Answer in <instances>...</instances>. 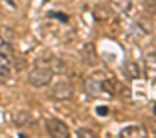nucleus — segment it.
<instances>
[{
    "label": "nucleus",
    "mask_w": 156,
    "mask_h": 138,
    "mask_svg": "<svg viewBox=\"0 0 156 138\" xmlns=\"http://www.w3.org/2000/svg\"><path fill=\"white\" fill-rule=\"evenodd\" d=\"M77 136H98V133L92 131V129L83 127V129H77Z\"/></svg>",
    "instance_id": "obj_12"
},
{
    "label": "nucleus",
    "mask_w": 156,
    "mask_h": 138,
    "mask_svg": "<svg viewBox=\"0 0 156 138\" xmlns=\"http://www.w3.org/2000/svg\"><path fill=\"white\" fill-rule=\"evenodd\" d=\"M119 136H123V138H127V136H147V129L141 125H129V127H123L119 131Z\"/></svg>",
    "instance_id": "obj_6"
},
{
    "label": "nucleus",
    "mask_w": 156,
    "mask_h": 138,
    "mask_svg": "<svg viewBox=\"0 0 156 138\" xmlns=\"http://www.w3.org/2000/svg\"><path fill=\"white\" fill-rule=\"evenodd\" d=\"M152 112H154V116H156V103H154V107H152Z\"/></svg>",
    "instance_id": "obj_14"
},
{
    "label": "nucleus",
    "mask_w": 156,
    "mask_h": 138,
    "mask_svg": "<svg viewBox=\"0 0 156 138\" xmlns=\"http://www.w3.org/2000/svg\"><path fill=\"white\" fill-rule=\"evenodd\" d=\"M125 74H127V76H129L130 79H138V78H140V70H138L136 63L129 61V63L125 64Z\"/></svg>",
    "instance_id": "obj_11"
},
{
    "label": "nucleus",
    "mask_w": 156,
    "mask_h": 138,
    "mask_svg": "<svg viewBox=\"0 0 156 138\" xmlns=\"http://www.w3.org/2000/svg\"><path fill=\"white\" fill-rule=\"evenodd\" d=\"M48 66L53 70V74H55V72H57V74H64V72H66V63H64L62 59H55V57H53Z\"/></svg>",
    "instance_id": "obj_9"
},
{
    "label": "nucleus",
    "mask_w": 156,
    "mask_h": 138,
    "mask_svg": "<svg viewBox=\"0 0 156 138\" xmlns=\"http://www.w3.org/2000/svg\"><path fill=\"white\" fill-rule=\"evenodd\" d=\"M0 53H4V55H11L13 53V44H11V41H8L6 37H2L0 35Z\"/></svg>",
    "instance_id": "obj_10"
},
{
    "label": "nucleus",
    "mask_w": 156,
    "mask_h": 138,
    "mask_svg": "<svg viewBox=\"0 0 156 138\" xmlns=\"http://www.w3.org/2000/svg\"><path fill=\"white\" fill-rule=\"evenodd\" d=\"M107 112H108V111H107V109H105V107H103V109H101V107H99V109H98V114H107Z\"/></svg>",
    "instance_id": "obj_13"
},
{
    "label": "nucleus",
    "mask_w": 156,
    "mask_h": 138,
    "mask_svg": "<svg viewBox=\"0 0 156 138\" xmlns=\"http://www.w3.org/2000/svg\"><path fill=\"white\" fill-rule=\"evenodd\" d=\"M11 76V63L9 57L0 53V79H8Z\"/></svg>",
    "instance_id": "obj_8"
},
{
    "label": "nucleus",
    "mask_w": 156,
    "mask_h": 138,
    "mask_svg": "<svg viewBox=\"0 0 156 138\" xmlns=\"http://www.w3.org/2000/svg\"><path fill=\"white\" fill-rule=\"evenodd\" d=\"M50 96H51L53 100H57V101L72 100V96H73V85H72L68 79H61V81H57V83L51 87Z\"/></svg>",
    "instance_id": "obj_3"
},
{
    "label": "nucleus",
    "mask_w": 156,
    "mask_h": 138,
    "mask_svg": "<svg viewBox=\"0 0 156 138\" xmlns=\"http://www.w3.org/2000/svg\"><path fill=\"white\" fill-rule=\"evenodd\" d=\"M143 74L149 81L156 83V55L151 53V55H145L143 59Z\"/></svg>",
    "instance_id": "obj_5"
},
{
    "label": "nucleus",
    "mask_w": 156,
    "mask_h": 138,
    "mask_svg": "<svg viewBox=\"0 0 156 138\" xmlns=\"http://www.w3.org/2000/svg\"><path fill=\"white\" fill-rule=\"evenodd\" d=\"M53 79V70L48 66V64H37L35 68H31L30 74H28V81L31 87H37V89H42V87H48Z\"/></svg>",
    "instance_id": "obj_1"
},
{
    "label": "nucleus",
    "mask_w": 156,
    "mask_h": 138,
    "mask_svg": "<svg viewBox=\"0 0 156 138\" xmlns=\"http://www.w3.org/2000/svg\"><path fill=\"white\" fill-rule=\"evenodd\" d=\"M108 4L116 13H127L132 8V0H108Z\"/></svg>",
    "instance_id": "obj_7"
},
{
    "label": "nucleus",
    "mask_w": 156,
    "mask_h": 138,
    "mask_svg": "<svg viewBox=\"0 0 156 138\" xmlns=\"http://www.w3.org/2000/svg\"><path fill=\"white\" fill-rule=\"evenodd\" d=\"M46 131L50 136H57V138H68L70 136V129L64 122H61L59 118H50L46 122Z\"/></svg>",
    "instance_id": "obj_4"
},
{
    "label": "nucleus",
    "mask_w": 156,
    "mask_h": 138,
    "mask_svg": "<svg viewBox=\"0 0 156 138\" xmlns=\"http://www.w3.org/2000/svg\"><path fill=\"white\" fill-rule=\"evenodd\" d=\"M105 79H107V76L101 74V72H96V74L88 76L87 81H85V90H87V94L92 96V98H99L101 94H107V92H105Z\"/></svg>",
    "instance_id": "obj_2"
}]
</instances>
